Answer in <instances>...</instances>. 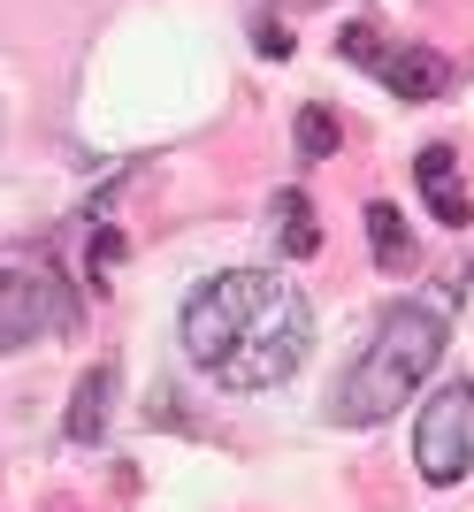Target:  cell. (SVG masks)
Returning a JSON list of instances; mask_svg holds the SVG:
<instances>
[{"label": "cell", "instance_id": "cell-6", "mask_svg": "<svg viewBox=\"0 0 474 512\" xmlns=\"http://www.w3.org/2000/svg\"><path fill=\"white\" fill-rule=\"evenodd\" d=\"M413 184H421V199H429V214L444 222V230H467V222H474V199L459 192V161H452V146H421V161H413Z\"/></svg>", "mask_w": 474, "mask_h": 512}, {"label": "cell", "instance_id": "cell-9", "mask_svg": "<svg viewBox=\"0 0 474 512\" xmlns=\"http://www.w3.org/2000/svg\"><path fill=\"white\" fill-rule=\"evenodd\" d=\"M367 245H375V268H383V276H406V268H413L406 214L390 207V199H375V207H367Z\"/></svg>", "mask_w": 474, "mask_h": 512}, {"label": "cell", "instance_id": "cell-8", "mask_svg": "<svg viewBox=\"0 0 474 512\" xmlns=\"http://www.w3.org/2000/svg\"><path fill=\"white\" fill-rule=\"evenodd\" d=\"M268 245L276 253H291V260H314L322 253V230H314V207H306V192H276L268 199Z\"/></svg>", "mask_w": 474, "mask_h": 512}, {"label": "cell", "instance_id": "cell-13", "mask_svg": "<svg viewBox=\"0 0 474 512\" xmlns=\"http://www.w3.org/2000/svg\"><path fill=\"white\" fill-rule=\"evenodd\" d=\"M299 8H322V0H299Z\"/></svg>", "mask_w": 474, "mask_h": 512}, {"label": "cell", "instance_id": "cell-4", "mask_svg": "<svg viewBox=\"0 0 474 512\" xmlns=\"http://www.w3.org/2000/svg\"><path fill=\"white\" fill-rule=\"evenodd\" d=\"M69 291L46 276H23V268H0V352H23L39 337H62L69 329Z\"/></svg>", "mask_w": 474, "mask_h": 512}, {"label": "cell", "instance_id": "cell-12", "mask_svg": "<svg viewBox=\"0 0 474 512\" xmlns=\"http://www.w3.org/2000/svg\"><path fill=\"white\" fill-rule=\"evenodd\" d=\"M253 46H260V54H291V31H283V23H268V16H260V23H253Z\"/></svg>", "mask_w": 474, "mask_h": 512}, {"label": "cell", "instance_id": "cell-11", "mask_svg": "<svg viewBox=\"0 0 474 512\" xmlns=\"http://www.w3.org/2000/svg\"><path fill=\"white\" fill-rule=\"evenodd\" d=\"M115 260H123V237H115V230H100V237H92V276H108Z\"/></svg>", "mask_w": 474, "mask_h": 512}, {"label": "cell", "instance_id": "cell-7", "mask_svg": "<svg viewBox=\"0 0 474 512\" xmlns=\"http://www.w3.org/2000/svg\"><path fill=\"white\" fill-rule=\"evenodd\" d=\"M108 413H115V360L108 367H85V383H77V398H69V444H100L108 436Z\"/></svg>", "mask_w": 474, "mask_h": 512}, {"label": "cell", "instance_id": "cell-10", "mask_svg": "<svg viewBox=\"0 0 474 512\" xmlns=\"http://www.w3.org/2000/svg\"><path fill=\"white\" fill-rule=\"evenodd\" d=\"M337 146H345V123H337V107H322V100L299 107V153H306V161H329Z\"/></svg>", "mask_w": 474, "mask_h": 512}, {"label": "cell", "instance_id": "cell-5", "mask_svg": "<svg viewBox=\"0 0 474 512\" xmlns=\"http://www.w3.org/2000/svg\"><path fill=\"white\" fill-rule=\"evenodd\" d=\"M367 77H383L398 100H436V92H452V62L429 54V46H375Z\"/></svg>", "mask_w": 474, "mask_h": 512}, {"label": "cell", "instance_id": "cell-3", "mask_svg": "<svg viewBox=\"0 0 474 512\" xmlns=\"http://www.w3.org/2000/svg\"><path fill=\"white\" fill-rule=\"evenodd\" d=\"M413 467L436 490H452V482L474 474V383H444L421 406V421H413Z\"/></svg>", "mask_w": 474, "mask_h": 512}, {"label": "cell", "instance_id": "cell-1", "mask_svg": "<svg viewBox=\"0 0 474 512\" xmlns=\"http://www.w3.org/2000/svg\"><path fill=\"white\" fill-rule=\"evenodd\" d=\"M184 352L222 390H276L314 352V306L276 268H222L184 299Z\"/></svg>", "mask_w": 474, "mask_h": 512}, {"label": "cell", "instance_id": "cell-2", "mask_svg": "<svg viewBox=\"0 0 474 512\" xmlns=\"http://www.w3.org/2000/svg\"><path fill=\"white\" fill-rule=\"evenodd\" d=\"M444 329H452V299H429V306L406 299V306H390V314L375 321L367 352L337 375V390H329V421H337V428L390 421V413L436 375V360H444Z\"/></svg>", "mask_w": 474, "mask_h": 512}]
</instances>
